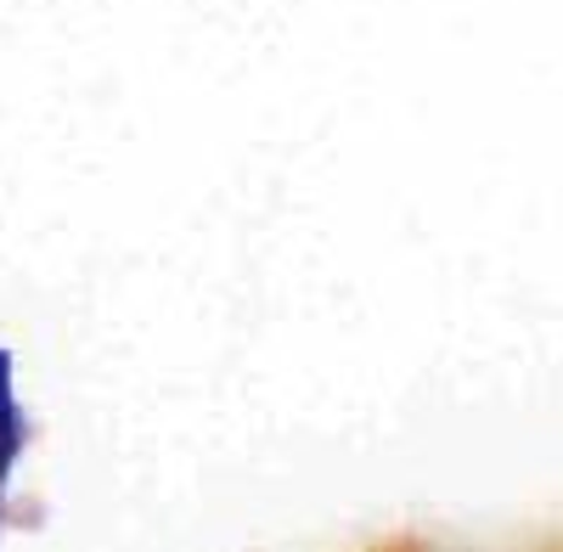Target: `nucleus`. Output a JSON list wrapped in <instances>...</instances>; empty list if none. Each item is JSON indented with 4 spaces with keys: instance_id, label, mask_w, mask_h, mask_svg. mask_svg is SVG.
<instances>
[{
    "instance_id": "nucleus-1",
    "label": "nucleus",
    "mask_w": 563,
    "mask_h": 552,
    "mask_svg": "<svg viewBox=\"0 0 563 552\" xmlns=\"http://www.w3.org/2000/svg\"><path fill=\"white\" fill-rule=\"evenodd\" d=\"M23 406H18V395H12V355L0 350V479L12 474V463H18V451H23Z\"/></svg>"
}]
</instances>
